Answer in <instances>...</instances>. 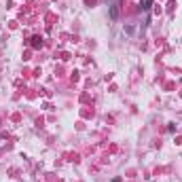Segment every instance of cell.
I'll return each mask as SVG.
<instances>
[{"label": "cell", "mask_w": 182, "mask_h": 182, "mask_svg": "<svg viewBox=\"0 0 182 182\" xmlns=\"http://www.w3.org/2000/svg\"><path fill=\"white\" fill-rule=\"evenodd\" d=\"M150 2H153V0H144V6H142V9H146V11H148V9H150Z\"/></svg>", "instance_id": "cell-1"}]
</instances>
